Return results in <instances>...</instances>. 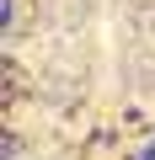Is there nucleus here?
Masks as SVG:
<instances>
[{
	"mask_svg": "<svg viewBox=\"0 0 155 160\" xmlns=\"http://www.w3.org/2000/svg\"><path fill=\"white\" fill-rule=\"evenodd\" d=\"M139 160H155V139H150V144H144V155H139Z\"/></svg>",
	"mask_w": 155,
	"mask_h": 160,
	"instance_id": "obj_1",
	"label": "nucleus"
}]
</instances>
